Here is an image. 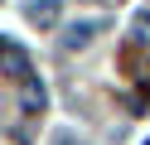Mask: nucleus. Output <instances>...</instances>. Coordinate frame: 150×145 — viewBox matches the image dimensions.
<instances>
[{
    "mask_svg": "<svg viewBox=\"0 0 150 145\" xmlns=\"http://www.w3.org/2000/svg\"><path fill=\"white\" fill-rule=\"evenodd\" d=\"M92 29H97L92 19H78V24H68V34H63V44H68V48H82V44H87V34H92Z\"/></svg>",
    "mask_w": 150,
    "mask_h": 145,
    "instance_id": "1",
    "label": "nucleus"
},
{
    "mask_svg": "<svg viewBox=\"0 0 150 145\" xmlns=\"http://www.w3.org/2000/svg\"><path fill=\"white\" fill-rule=\"evenodd\" d=\"M24 106H29V111H39V106H44V92H39V87H34V82L24 87Z\"/></svg>",
    "mask_w": 150,
    "mask_h": 145,
    "instance_id": "2",
    "label": "nucleus"
},
{
    "mask_svg": "<svg viewBox=\"0 0 150 145\" xmlns=\"http://www.w3.org/2000/svg\"><path fill=\"white\" fill-rule=\"evenodd\" d=\"M136 29H140V39H145V44H150V19H145V15L136 19Z\"/></svg>",
    "mask_w": 150,
    "mask_h": 145,
    "instance_id": "3",
    "label": "nucleus"
}]
</instances>
